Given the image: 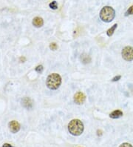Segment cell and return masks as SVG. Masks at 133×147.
<instances>
[{
	"label": "cell",
	"instance_id": "1",
	"mask_svg": "<svg viewBox=\"0 0 133 147\" xmlns=\"http://www.w3.org/2000/svg\"><path fill=\"white\" fill-rule=\"evenodd\" d=\"M84 126L83 123L78 119L72 120L68 124V131L72 135L79 136L83 133Z\"/></svg>",
	"mask_w": 133,
	"mask_h": 147
},
{
	"label": "cell",
	"instance_id": "13",
	"mask_svg": "<svg viewBox=\"0 0 133 147\" xmlns=\"http://www.w3.org/2000/svg\"><path fill=\"white\" fill-rule=\"evenodd\" d=\"M129 15H133V5H132L131 7H129V9L126 11V12L125 13V16H127Z\"/></svg>",
	"mask_w": 133,
	"mask_h": 147
},
{
	"label": "cell",
	"instance_id": "18",
	"mask_svg": "<svg viewBox=\"0 0 133 147\" xmlns=\"http://www.w3.org/2000/svg\"><path fill=\"white\" fill-rule=\"evenodd\" d=\"M103 135V132L101 130H98L97 131V135L98 136H101V135Z\"/></svg>",
	"mask_w": 133,
	"mask_h": 147
},
{
	"label": "cell",
	"instance_id": "2",
	"mask_svg": "<svg viewBox=\"0 0 133 147\" xmlns=\"http://www.w3.org/2000/svg\"><path fill=\"white\" fill-rule=\"evenodd\" d=\"M61 84V77L59 74L53 73L48 76L46 80V85L50 90H56Z\"/></svg>",
	"mask_w": 133,
	"mask_h": 147
},
{
	"label": "cell",
	"instance_id": "4",
	"mask_svg": "<svg viewBox=\"0 0 133 147\" xmlns=\"http://www.w3.org/2000/svg\"><path fill=\"white\" fill-rule=\"evenodd\" d=\"M121 55L124 60L127 62L133 60V48L132 46H126L124 48L121 52Z\"/></svg>",
	"mask_w": 133,
	"mask_h": 147
},
{
	"label": "cell",
	"instance_id": "8",
	"mask_svg": "<svg viewBox=\"0 0 133 147\" xmlns=\"http://www.w3.org/2000/svg\"><path fill=\"white\" fill-rule=\"evenodd\" d=\"M33 26H35V28H41L42 27L43 25H44V20L41 17H39V16H36L33 20Z\"/></svg>",
	"mask_w": 133,
	"mask_h": 147
},
{
	"label": "cell",
	"instance_id": "9",
	"mask_svg": "<svg viewBox=\"0 0 133 147\" xmlns=\"http://www.w3.org/2000/svg\"><path fill=\"white\" fill-rule=\"evenodd\" d=\"M123 116V111L121 110H115V111H112V113H110V117L112 119H118L120 118L121 117Z\"/></svg>",
	"mask_w": 133,
	"mask_h": 147
},
{
	"label": "cell",
	"instance_id": "7",
	"mask_svg": "<svg viewBox=\"0 0 133 147\" xmlns=\"http://www.w3.org/2000/svg\"><path fill=\"white\" fill-rule=\"evenodd\" d=\"M21 104L26 109H30L33 106V102L31 99L29 98V97H24L21 100Z\"/></svg>",
	"mask_w": 133,
	"mask_h": 147
},
{
	"label": "cell",
	"instance_id": "12",
	"mask_svg": "<svg viewBox=\"0 0 133 147\" xmlns=\"http://www.w3.org/2000/svg\"><path fill=\"white\" fill-rule=\"evenodd\" d=\"M49 6H50V8L53 10H56L57 8H58V4H57V2H55V1H53L52 2H50V3L49 4Z\"/></svg>",
	"mask_w": 133,
	"mask_h": 147
},
{
	"label": "cell",
	"instance_id": "20",
	"mask_svg": "<svg viewBox=\"0 0 133 147\" xmlns=\"http://www.w3.org/2000/svg\"><path fill=\"white\" fill-rule=\"evenodd\" d=\"M20 59H21V60H23V61H25V57H23V58L21 57V58H20Z\"/></svg>",
	"mask_w": 133,
	"mask_h": 147
},
{
	"label": "cell",
	"instance_id": "6",
	"mask_svg": "<svg viewBox=\"0 0 133 147\" xmlns=\"http://www.w3.org/2000/svg\"><path fill=\"white\" fill-rule=\"evenodd\" d=\"M9 129L12 133H16L20 130L19 123L16 120H12L8 124Z\"/></svg>",
	"mask_w": 133,
	"mask_h": 147
},
{
	"label": "cell",
	"instance_id": "19",
	"mask_svg": "<svg viewBox=\"0 0 133 147\" xmlns=\"http://www.w3.org/2000/svg\"><path fill=\"white\" fill-rule=\"evenodd\" d=\"M2 147H13V146H12L11 144H5Z\"/></svg>",
	"mask_w": 133,
	"mask_h": 147
},
{
	"label": "cell",
	"instance_id": "11",
	"mask_svg": "<svg viewBox=\"0 0 133 147\" xmlns=\"http://www.w3.org/2000/svg\"><path fill=\"white\" fill-rule=\"evenodd\" d=\"M117 27H118L117 24H115V25H112V27L110 28L109 29L108 31H106V34H107V36H112V35H113L114 32H115V29L117 28Z\"/></svg>",
	"mask_w": 133,
	"mask_h": 147
},
{
	"label": "cell",
	"instance_id": "16",
	"mask_svg": "<svg viewBox=\"0 0 133 147\" xmlns=\"http://www.w3.org/2000/svg\"><path fill=\"white\" fill-rule=\"evenodd\" d=\"M119 147H133V146L130 144H128V143H124V144H122L121 145H120V146Z\"/></svg>",
	"mask_w": 133,
	"mask_h": 147
},
{
	"label": "cell",
	"instance_id": "17",
	"mask_svg": "<svg viewBox=\"0 0 133 147\" xmlns=\"http://www.w3.org/2000/svg\"><path fill=\"white\" fill-rule=\"evenodd\" d=\"M121 75H118V76H116V77H114V78H112V82H116V81H118L119 80L121 79Z\"/></svg>",
	"mask_w": 133,
	"mask_h": 147
},
{
	"label": "cell",
	"instance_id": "15",
	"mask_svg": "<svg viewBox=\"0 0 133 147\" xmlns=\"http://www.w3.org/2000/svg\"><path fill=\"white\" fill-rule=\"evenodd\" d=\"M35 71L38 72V73L41 74V72L43 71V70H44V68H43L42 65H38V66L35 68Z\"/></svg>",
	"mask_w": 133,
	"mask_h": 147
},
{
	"label": "cell",
	"instance_id": "10",
	"mask_svg": "<svg viewBox=\"0 0 133 147\" xmlns=\"http://www.w3.org/2000/svg\"><path fill=\"white\" fill-rule=\"evenodd\" d=\"M80 59H81L82 63H84V64H88V63L91 62V57L87 54H82L81 57H80Z\"/></svg>",
	"mask_w": 133,
	"mask_h": 147
},
{
	"label": "cell",
	"instance_id": "14",
	"mask_svg": "<svg viewBox=\"0 0 133 147\" xmlns=\"http://www.w3.org/2000/svg\"><path fill=\"white\" fill-rule=\"evenodd\" d=\"M50 49H51L52 51H55L58 49V45H57L56 43L52 42L50 44Z\"/></svg>",
	"mask_w": 133,
	"mask_h": 147
},
{
	"label": "cell",
	"instance_id": "3",
	"mask_svg": "<svg viewBox=\"0 0 133 147\" xmlns=\"http://www.w3.org/2000/svg\"><path fill=\"white\" fill-rule=\"evenodd\" d=\"M100 18L104 22H110L115 16V10L110 6H105L100 11Z\"/></svg>",
	"mask_w": 133,
	"mask_h": 147
},
{
	"label": "cell",
	"instance_id": "5",
	"mask_svg": "<svg viewBox=\"0 0 133 147\" xmlns=\"http://www.w3.org/2000/svg\"><path fill=\"white\" fill-rule=\"evenodd\" d=\"M74 102L78 105L83 104L84 102H85L86 96L85 94L82 92H78L77 93L75 94L74 97H73Z\"/></svg>",
	"mask_w": 133,
	"mask_h": 147
}]
</instances>
